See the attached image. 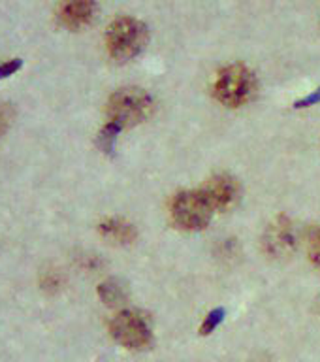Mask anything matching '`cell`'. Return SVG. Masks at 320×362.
Masks as SVG:
<instances>
[{
  "instance_id": "cell-5",
  "label": "cell",
  "mask_w": 320,
  "mask_h": 362,
  "mask_svg": "<svg viewBox=\"0 0 320 362\" xmlns=\"http://www.w3.org/2000/svg\"><path fill=\"white\" fill-rule=\"evenodd\" d=\"M109 332L113 339L126 349H146L153 341L149 317L136 310L119 311L109 322Z\"/></svg>"
},
{
  "instance_id": "cell-10",
  "label": "cell",
  "mask_w": 320,
  "mask_h": 362,
  "mask_svg": "<svg viewBox=\"0 0 320 362\" xmlns=\"http://www.w3.org/2000/svg\"><path fill=\"white\" fill-rule=\"evenodd\" d=\"M98 296L106 305H119L126 300V287L119 279H107L98 285Z\"/></svg>"
},
{
  "instance_id": "cell-9",
  "label": "cell",
  "mask_w": 320,
  "mask_h": 362,
  "mask_svg": "<svg viewBox=\"0 0 320 362\" xmlns=\"http://www.w3.org/2000/svg\"><path fill=\"white\" fill-rule=\"evenodd\" d=\"M98 232L104 240L112 243H117V245H126V243H132L138 236L134 225L129 223V221L121 219V217H109V219L102 221L98 225Z\"/></svg>"
},
{
  "instance_id": "cell-7",
  "label": "cell",
  "mask_w": 320,
  "mask_h": 362,
  "mask_svg": "<svg viewBox=\"0 0 320 362\" xmlns=\"http://www.w3.org/2000/svg\"><path fill=\"white\" fill-rule=\"evenodd\" d=\"M298 243L296 226L287 217H277L264 234V249L271 257H287L294 251Z\"/></svg>"
},
{
  "instance_id": "cell-8",
  "label": "cell",
  "mask_w": 320,
  "mask_h": 362,
  "mask_svg": "<svg viewBox=\"0 0 320 362\" xmlns=\"http://www.w3.org/2000/svg\"><path fill=\"white\" fill-rule=\"evenodd\" d=\"M96 13L95 0H62L57 10V17L62 27L70 30H79L87 27Z\"/></svg>"
},
{
  "instance_id": "cell-15",
  "label": "cell",
  "mask_w": 320,
  "mask_h": 362,
  "mask_svg": "<svg viewBox=\"0 0 320 362\" xmlns=\"http://www.w3.org/2000/svg\"><path fill=\"white\" fill-rule=\"evenodd\" d=\"M316 102H320V87L315 90V93H311L307 98H302L300 102H296V107H307V106H313V104H316Z\"/></svg>"
},
{
  "instance_id": "cell-3",
  "label": "cell",
  "mask_w": 320,
  "mask_h": 362,
  "mask_svg": "<svg viewBox=\"0 0 320 362\" xmlns=\"http://www.w3.org/2000/svg\"><path fill=\"white\" fill-rule=\"evenodd\" d=\"M256 93V78L243 64H232L217 74L213 83L215 98L228 107L245 106Z\"/></svg>"
},
{
  "instance_id": "cell-13",
  "label": "cell",
  "mask_w": 320,
  "mask_h": 362,
  "mask_svg": "<svg viewBox=\"0 0 320 362\" xmlns=\"http://www.w3.org/2000/svg\"><path fill=\"white\" fill-rule=\"evenodd\" d=\"M223 317H225V310H223V308H217V310L211 311V313H209V315L206 317V321H203L202 334L213 332L215 328H217L220 325V321H223Z\"/></svg>"
},
{
  "instance_id": "cell-14",
  "label": "cell",
  "mask_w": 320,
  "mask_h": 362,
  "mask_svg": "<svg viewBox=\"0 0 320 362\" xmlns=\"http://www.w3.org/2000/svg\"><path fill=\"white\" fill-rule=\"evenodd\" d=\"M23 66L21 59H11V61H6L0 64V79L2 78H10L13 74Z\"/></svg>"
},
{
  "instance_id": "cell-6",
  "label": "cell",
  "mask_w": 320,
  "mask_h": 362,
  "mask_svg": "<svg viewBox=\"0 0 320 362\" xmlns=\"http://www.w3.org/2000/svg\"><path fill=\"white\" fill-rule=\"evenodd\" d=\"M200 191L206 194L215 211H226V209L234 208L239 200L242 185L234 175L220 172V174L211 175Z\"/></svg>"
},
{
  "instance_id": "cell-16",
  "label": "cell",
  "mask_w": 320,
  "mask_h": 362,
  "mask_svg": "<svg viewBox=\"0 0 320 362\" xmlns=\"http://www.w3.org/2000/svg\"><path fill=\"white\" fill-rule=\"evenodd\" d=\"M10 124V115H8V110L4 106H0V136L4 134L6 129Z\"/></svg>"
},
{
  "instance_id": "cell-4",
  "label": "cell",
  "mask_w": 320,
  "mask_h": 362,
  "mask_svg": "<svg viewBox=\"0 0 320 362\" xmlns=\"http://www.w3.org/2000/svg\"><path fill=\"white\" fill-rule=\"evenodd\" d=\"M215 209L200 189L198 191H181L172 198L170 215L174 225L181 230H202L209 225Z\"/></svg>"
},
{
  "instance_id": "cell-11",
  "label": "cell",
  "mask_w": 320,
  "mask_h": 362,
  "mask_svg": "<svg viewBox=\"0 0 320 362\" xmlns=\"http://www.w3.org/2000/svg\"><path fill=\"white\" fill-rule=\"evenodd\" d=\"M121 132L117 124H113L107 121L106 127L100 130V134H98V147H100L104 153H113L115 149V140H117V134Z\"/></svg>"
},
{
  "instance_id": "cell-2",
  "label": "cell",
  "mask_w": 320,
  "mask_h": 362,
  "mask_svg": "<svg viewBox=\"0 0 320 362\" xmlns=\"http://www.w3.org/2000/svg\"><path fill=\"white\" fill-rule=\"evenodd\" d=\"M147 44V27L134 17H119L106 33V45L115 61L126 62L143 51Z\"/></svg>"
},
{
  "instance_id": "cell-1",
  "label": "cell",
  "mask_w": 320,
  "mask_h": 362,
  "mask_svg": "<svg viewBox=\"0 0 320 362\" xmlns=\"http://www.w3.org/2000/svg\"><path fill=\"white\" fill-rule=\"evenodd\" d=\"M153 107H155L153 96L146 89L124 87L109 96L107 117H109V123L117 124L121 130L130 129L151 117Z\"/></svg>"
},
{
  "instance_id": "cell-12",
  "label": "cell",
  "mask_w": 320,
  "mask_h": 362,
  "mask_svg": "<svg viewBox=\"0 0 320 362\" xmlns=\"http://www.w3.org/2000/svg\"><path fill=\"white\" fill-rule=\"evenodd\" d=\"M307 253H309L311 262L320 268V226H315L307 236Z\"/></svg>"
}]
</instances>
